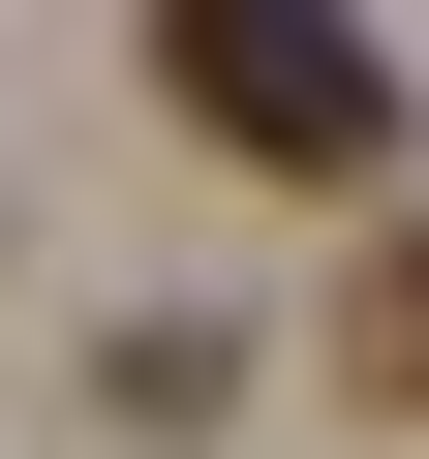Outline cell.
Masks as SVG:
<instances>
[{"mask_svg":"<svg viewBox=\"0 0 429 459\" xmlns=\"http://www.w3.org/2000/svg\"><path fill=\"white\" fill-rule=\"evenodd\" d=\"M337 368H368V398H429V214L368 246V307H337Z\"/></svg>","mask_w":429,"mask_h":459,"instance_id":"obj_2","label":"cell"},{"mask_svg":"<svg viewBox=\"0 0 429 459\" xmlns=\"http://www.w3.org/2000/svg\"><path fill=\"white\" fill-rule=\"evenodd\" d=\"M153 92L246 153V184H398V62H368V0H153Z\"/></svg>","mask_w":429,"mask_h":459,"instance_id":"obj_1","label":"cell"}]
</instances>
